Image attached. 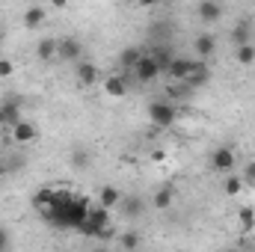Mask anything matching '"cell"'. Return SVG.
<instances>
[{
    "label": "cell",
    "instance_id": "cell-16",
    "mask_svg": "<svg viewBox=\"0 0 255 252\" xmlns=\"http://www.w3.org/2000/svg\"><path fill=\"white\" fill-rule=\"evenodd\" d=\"M232 42H235V48L253 45V24H250V21H238V24L232 27Z\"/></svg>",
    "mask_w": 255,
    "mask_h": 252
},
{
    "label": "cell",
    "instance_id": "cell-6",
    "mask_svg": "<svg viewBox=\"0 0 255 252\" xmlns=\"http://www.w3.org/2000/svg\"><path fill=\"white\" fill-rule=\"evenodd\" d=\"M0 104H3V125L15 127L18 122H24V116H21V98L18 95H6Z\"/></svg>",
    "mask_w": 255,
    "mask_h": 252
},
{
    "label": "cell",
    "instance_id": "cell-26",
    "mask_svg": "<svg viewBox=\"0 0 255 252\" xmlns=\"http://www.w3.org/2000/svg\"><path fill=\"white\" fill-rule=\"evenodd\" d=\"M12 71H15V63L9 57H0V77H9Z\"/></svg>",
    "mask_w": 255,
    "mask_h": 252
},
{
    "label": "cell",
    "instance_id": "cell-8",
    "mask_svg": "<svg viewBox=\"0 0 255 252\" xmlns=\"http://www.w3.org/2000/svg\"><path fill=\"white\" fill-rule=\"evenodd\" d=\"M9 136H12V142H18V145H30V142H36V136H39V130L33 122H18L15 127H9Z\"/></svg>",
    "mask_w": 255,
    "mask_h": 252
},
{
    "label": "cell",
    "instance_id": "cell-4",
    "mask_svg": "<svg viewBox=\"0 0 255 252\" xmlns=\"http://www.w3.org/2000/svg\"><path fill=\"white\" fill-rule=\"evenodd\" d=\"M160 71H163V68H160V63L154 60V54H142V60L136 63V68H133V77H136L139 83H151V80H157Z\"/></svg>",
    "mask_w": 255,
    "mask_h": 252
},
{
    "label": "cell",
    "instance_id": "cell-11",
    "mask_svg": "<svg viewBox=\"0 0 255 252\" xmlns=\"http://www.w3.org/2000/svg\"><path fill=\"white\" fill-rule=\"evenodd\" d=\"M196 15H199V21H202V24H214V21H220V18H223V6H220V3H214V0H202V3L196 6Z\"/></svg>",
    "mask_w": 255,
    "mask_h": 252
},
{
    "label": "cell",
    "instance_id": "cell-21",
    "mask_svg": "<svg viewBox=\"0 0 255 252\" xmlns=\"http://www.w3.org/2000/svg\"><path fill=\"white\" fill-rule=\"evenodd\" d=\"M139 60H142V51H139V48H125V51H122V57H119L122 68H128V71H133Z\"/></svg>",
    "mask_w": 255,
    "mask_h": 252
},
{
    "label": "cell",
    "instance_id": "cell-27",
    "mask_svg": "<svg viewBox=\"0 0 255 252\" xmlns=\"http://www.w3.org/2000/svg\"><path fill=\"white\" fill-rule=\"evenodd\" d=\"M71 157H74V163H80V169L89 163V154H86V151H77V148H74V154H71Z\"/></svg>",
    "mask_w": 255,
    "mask_h": 252
},
{
    "label": "cell",
    "instance_id": "cell-18",
    "mask_svg": "<svg viewBox=\"0 0 255 252\" xmlns=\"http://www.w3.org/2000/svg\"><path fill=\"white\" fill-rule=\"evenodd\" d=\"M208 80H211V68L199 60V63L193 65V74L187 77V86H190V89H199V86H205Z\"/></svg>",
    "mask_w": 255,
    "mask_h": 252
},
{
    "label": "cell",
    "instance_id": "cell-9",
    "mask_svg": "<svg viewBox=\"0 0 255 252\" xmlns=\"http://www.w3.org/2000/svg\"><path fill=\"white\" fill-rule=\"evenodd\" d=\"M80 54H83V45H80L74 36L60 39V57H57V60H65V63H80Z\"/></svg>",
    "mask_w": 255,
    "mask_h": 252
},
{
    "label": "cell",
    "instance_id": "cell-25",
    "mask_svg": "<svg viewBox=\"0 0 255 252\" xmlns=\"http://www.w3.org/2000/svg\"><path fill=\"white\" fill-rule=\"evenodd\" d=\"M241 178H244V184H250V187H255V160H250V163L244 166Z\"/></svg>",
    "mask_w": 255,
    "mask_h": 252
},
{
    "label": "cell",
    "instance_id": "cell-15",
    "mask_svg": "<svg viewBox=\"0 0 255 252\" xmlns=\"http://www.w3.org/2000/svg\"><path fill=\"white\" fill-rule=\"evenodd\" d=\"M175 205V187H160L151 196V208L154 211H169Z\"/></svg>",
    "mask_w": 255,
    "mask_h": 252
},
{
    "label": "cell",
    "instance_id": "cell-31",
    "mask_svg": "<svg viewBox=\"0 0 255 252\" xmlns=\"http://www.w3.org/2000/svg\"><path fill=\"white\" fill-rule=\"evenodd\" d=\"M0 42H3V33H0Z\"/></svg>",
    "mask_w": 255,
    "mask_h": 252
},
{
    "label": "cell",
    "instance_id": "cell-7",
    "mask_svg": "<svg viewBox=\"0 0 255 252\" xmlns=\"http://www.w3.org/2000/svg\"><path fill=\"white\" fill-rule=\"evenodd\" d=\"M74 77H77V83H80V86H95V83L101 80V71H98V65H95V63L80 60L77 68H74Z\"/></svg>",
    "mask_w": 255,
    "mask_h": 252
},
{
    "label": "cell",
    "instance_id": "cell-2",
    "mask_svg": "<svg viewBox=\"0 0 255 252\" xmlns=\"http://www.w3.org/2000/svg\"><path fill=\"white\" fill-rule=\"evenodd\" d=\"M148 119H151V125H157V127H172L175 119H178V110L169 101H151L148 104Z\"/></svg>",
    "mask_w": 255,
    "mask_h": 252
},
{
    "label": "cell",
    "instance_id": "cell-1",
    "mask_svg": "<svg viewBox=\"0 0 255 252\" xmlns=\"http://www.w3.org/2000/svg\"><path fill=\"white\" fill-rule=\"evenodd\" d=\"M211 169H214V172H220L223 178H226V175H232V172L238 169V154H235V148H229V145L214 148V151H211Z\"/></svg>",
    "mask_w": 255,
    "mask_h": 252
},
{
    "label": "cell",
    "instance_id": "cell-13",
    "mask_svg": "<svg viewBox=\"0 0 255 252\" xmlns=\"http://www.w3.org/2000/svg\"><path fill=\"white\" fill-rule=\"evenodd\" d=\"M119 202H122V190L113 187V184H104V187L98 190V205L104 208V211H113V208H119Z\"/></svg>",
    "mask_w": 255,
    "mask_h": 252
},
{
    "label": "cell",
    "instance_id": "cell-22",
    "mask_svg": "<svg viewBox=\"0 0 255 252\" xmlns=\"http://www.w3.org/2000/svg\"><path fill=\"white\" fill-rule=\"evenodd\" d=\"M244 187H247V184H244V178H241V175H235V172L223 178V193H226V196H238Z\"/></svg>",
    "mask_w": 255,
    "mask_h": 252
},
{
    "label": "cell",
    "instance_id": "cell-10",
    "mask_svg": "<svg viewBox=\"0 0 255 252\" xmlns=\"http://www.w3.org/2000/svg\"><path fill=\"white\" fill-rule=\"evenodd\" d=\"M104 95H110V98H125L128 95V77L125 74H107V77H104Z\"/></svg>",
    "mask_w": 255,
    "mask_h": 252
},
{
    "label": "cell",
    "instance_id": "cell-19",
    "mask_svg": "<svg viewBox=\"0 0 255 252\" xmlns=\"http://www.w3.org/2000/svg\"><path fill=\"white\" fill-rule=\"evenodd\" d=\"M42 24H45V6H27V9H24V27L36 30V27H42Z\"/></svg>",
    "mask_w": 255,
    "mask_h": 252
},
{
    "label": "cell",
    "instance_id": "cell-24",
    "mask_svg": "<svg viewBox=\"0 0 255 252\" xmlns=\"http://www.w3.org/2000/svg\"><path fill=\"white\" fill-rule=\"evenodd\" d=\"M235 60L241 65H253L255 63V45H241V48H235Z\"/></svg>",
    "mask_w": 255,
    "mask_h": 252
},
{
    "label": "cell",
    "instance_id": "cell-29",
    "mask_svg": "<svg viewBox=\"0 0 255 252\" xmlns=\"http://www.w3.org/2000/svg\"><path fill=\"white\" fill-rule=\"evenodd\" d=\"M0 125H3V104H0Z\"/></svg>",
    "mask_w": 255,
    "mask_h": 252
},
{
    "label": "cell",
    "instance_id": "cell-30",
    "mask_svg": "<svg viewBox=\"0 0 255 252\" xmlns=\"http://www.w3.org/2000/svg\"><path fill=\"white\" fill-rule=\"evenodd\" d=\"M0 175H3V163H0Z\"/></svg>",
    "mask_w": 255,
    "mask_h": 252
},
{
    "label": "cell",
    "instance_id": "cell-17",
    "mask_svg": "<svg viewBox=\"0 0 255 252\" xmlns=\"http://www.w3.org/2000/svg\"><path fill=\"white\" fill-rule=\"evenodd\" d=\"M193 48H196V54H199L202 60H208V57L217 51V39H214L211 33H199V36L193 39Z\"/></svg>",
    "mask_w": 255,
    "mask_h": 252
},
{
    "label": "cell",
    "instance_id": "cell-14",
    "mask_svg": "<svg viewBox=\"0 0 255 252\" xmlns=\"http://www.w3.org/2000/svg\"><path fill=\"white\" fill-rule=\"evenodd\" d=\"M36 57L42 60V63H51V60H57L60 57V39H42L39 45H36Z\"/></svg>",
    "mask_w": 255,
    "mask_h": 252
},
{
    "label": "cell",
    "instance_id": "cell-5",
    "mask_svg": "<svg viewBox=\"0 0 255 252\" xmlns=\"http://www.w3.org/2000/svg\"><path fill=\"white\" fill-rule=\"evenodd\" d=\"M193 65H196V60H190V57H172L166 74H169L172 80H178V83H187V77L193 74Z\"/></svg>",
    "mask_w": 255,
    "mask_h": 252
},
{
    "label": "cell",
    "instance_id": "cell-28",
    "mask_svg": "<svg viewBox=\"0 0 255 252\" xmlns=\"http://www.w3.org/2000/svg\"><path fill=\"white\" fill-rule=\"evenodd\" d=\"M0 252H9V232L0 226Z\"/></svg>",
    "mask_w": 255,
    "mask_h": 252
},
{
    "label": "cell",
    "instance_id": "cell-3",
    "mask_svg": "<svg viewBox=\"0 0 255 252\" xmlns=\"http://www.w3.org/2000/svg\"><path fill=\"white\" fill-rule=\"evenodd\" d=\"M110 226V211H104L101 205H92L89 208V217H86V223L77 229L80 235H89V238H98V232L101 229H107Z\"/></svg>",
    "mask_w": 255,
    "mask_h": 252
},
{
    "label": "cell",
    "instance_id": "cell-23",
    "mask_svg": "<svg viewBox=\"0 0 255 252\" xmlns=\"http://www.w3.org/2000/svg\"><path fill=\"white\" fill-rule=\"evenodd\" d=\"M238 226H241V232H247V235L253 232L255 229V211L253 208H241V211H238Z\"/></svg>",
    "mask_w": 255,
    "mask_h": 252
},
{
    "label": "cell",
    "instance_id": "cell-20",
    "mask_svg": "<svg viewBox=\"0 0 255 252\" xmlns=\"http://www.w3.org/2000/svg\"><path fill=\"white\" fill-rule=\"evenodd\" d=\"M119 244H122V250L125 252H136L139 250V244H142V238H139V232L130 229V232H122V235H119Z\"/></svg>",
    "mask_w": 255,
    "mask_h": 252
},
{
    "label": "cell",
    "instance_id": "cell-12",
    "mask_svg": "<svg viewBox=\"0 0 255 252\" xmlns=\"http://www.w3.org/2000/svg\"><path fill=\"white\" fill-rule=\"evenodd\" d=\"M119 211L125 214L128 220H136V217H142V211H145V202H142L136 193H130V196H122V202H119Z\"/></svg>",
    "mask_w": 255,
    "mask_h": 252
}]
</instances>
